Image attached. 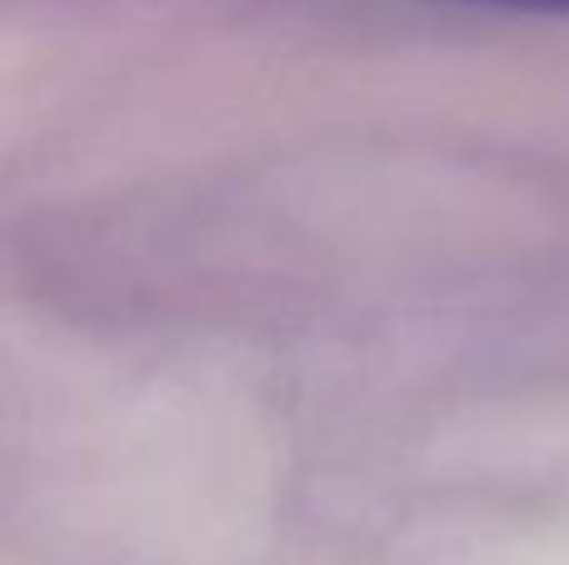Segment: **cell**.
<instances>
[{"label":"cell","instance_id":"6da1fadb","mask_svg":"<svg viewBox=\"0 0 569 565\" xmlns=\"http://www.w3.org/2000/svg\"><path fill=\"white\" fill-rule=\"evenodd\" d=\"M445 6H465V10H500V16H569V0H445Z\"/></svg>","mask_w":569,"mask_h":565}]
</instances>
